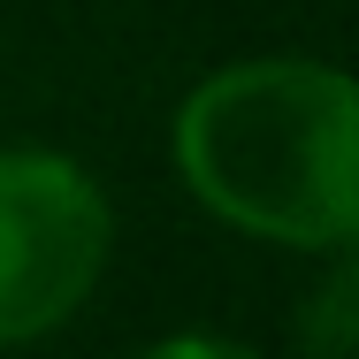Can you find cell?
<instances>
[{
  "label": "cell",
  "instance_id": "cell-1",
  "mask_svg": "<svg viewBox=\"0 0 359 359\" xmlns=\"http://www.w3.org/2000/svg\"><path fill=\"white\" fill-rule=\"evenodd\" d=\"M176 161L222 222L337 252L359 222L352 84L321 62H245L207 76L176 115Z\"/></svg>",
  "mask_w": 359,
  "mask_h": 359
},
{
  "label": "cell",
  "instance_id": "cell-2",
  "mask_svg": "<svg viewBox=\"0 0 359 359\" xmlns=\"http://www.w3.org/2000/svg\"><path fill=\"white\" fill-rule=\"evenodd\" d=\"M107 268V199L62 153H0V344L46 337Z\"/></svg>",
  "mask_w": 359,
  "mask_h": 359
}]
</instances>
